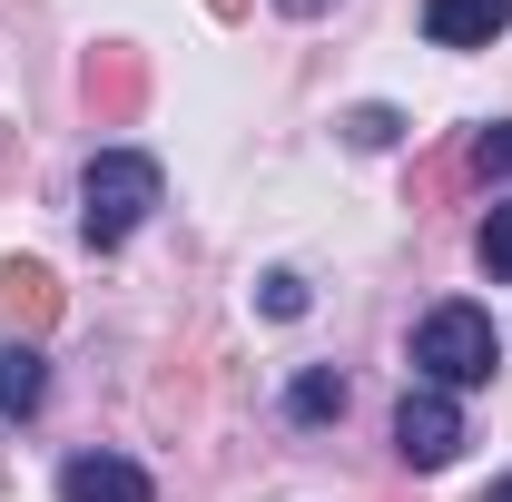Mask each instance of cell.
<instances>
[{
	"label": "cell",
	"mask_w": 512,
	"mask_h": 502,
	"mask_svg": "<svg viewBox=\"0 0 512 502\" xmlns=\"http://www.w3.org/2000/svg\"><path fill=\"white\" fill-rule=\"evenodd\" d=\"M483 502H512V473H503V483H493V493H483Z\"/></svg>",
	"instance_id": "12"
},
{
	"label": "cell",
	"mask_w": 512,
	"mask_h": 502,
	"mask_svg": "<svg viewBox=\"0 0 512 502\" xmlns=\"http://www.w3.org/2000/svg\"><path fill=\"white\" fill-rule=\"evenodd\" d=\"M394 453H404L414 473H444L453 453H463V404H453L444 384H414V394L394 404Z\"/></svg>",
	"instance_id": "3"
},
{
	"label": "cell",
	"mask_w": 512,
	"mask_h": 502,
	"mask_svg": "<svg viewBox=\"0 0 512 502\" xmlns=\"http://www.w3.org/2000/svg\"><path fill=\"white\" fill-rule=\"evenodd\" d=\"M286 10H325V0H286Z\"/></svg>",
	"instance_id": "13"
},
{
	"label": "cell",
	"mask_w": 512,
	"mask_h": 502,
	"mask_svg": "<svg viewBox=\"0 0 512 502\" xmlns=\"http://www.w3.org/2000/svg\"><path fill=\"white\" fill-rule=\"evenodd\" d=\"M473 256H483V276H493V286H512V197L473 227Z\"/></svg>",
	"instance_id": "8"
},
{
	"label": "cell",
	"mask_w": 512,
	"mask_h": 502,
	"mask_svg": "<svg viewBox=\"0 0 512 502\" xmlns=\"http://www.w3.org/2000/svg\"><path fill=\"white\" fill-rule=\"evenodd\" d=\"M512 30V0H424V40L434 50H493Z\"/></svg>",
	"instance_id": "5"
},
{
	"label": "cell",
	"mask_w": 512,
	"mask_h": 502,
	"mask_svg": "<svg viewBox=\"0 0 512 502\" xmlns=\"http://www.w3.org/2000/svg\"><path fill=\"white\" fill-rule=\"evenodd\" d=\"M256 306H266V315H306V276H296V266H276V276L256 286Z\"/></svg>",
	"instance_id": "9"
},
{
	"label": "cell",
	"mask_w": 512,
	"mask_h": 502,
	"mask_svg": "<svg viewBox=\"0 0 512 502\" xmlns=\"http://www.w3.org/2000/svg\"><path fill=\"white\" fill-rule=\"evenodd\" d=\"M355 148H394V138H404V119H394V109H355Z\"/></svg>",
	"instance_id": "11"
},
{
	"label": "cell",
	"mask_w": 512,
	"mask_h": 502,
	"mask_svg": "<svg viewBox=\"0 0 512 502\" xmlns=\"http://www.w3.org/2000/svg\"><path fill=\"white\" fill-rule=\"evenodd\" d=\"M158 197H168L158 158H138V148H99L89 178H79V237H89V247H128V237L158 217Z\"/></svg>",
	"instance_id": "1"
},
{
	"label": "cell",
	"mask_w": 512,
	"mask_h": 502,
	"mask_svg": "<svg viewBox=\"0 0 512 502\" xmlns=\"http://www.w3.org/2000/svg\"><path fill=\"white\" fill-rule=\"evenodd\" d=\"M473 178H512V119L473 138Z\"/></svg>",
	"instance_id": "10"
},
{
	"label": "cell",
	"mask_w": 512,
	"mask_h": 502,
	"mask_svg": "<svg viewBox=\"0 0 512 502\" xmlns=\"http://www.w3.org/2000/svg\"><path fill=\"white\" fill-rule=\"evenodd\" d=\"M40 394H50V365H40V345H0V414L20 424V414H40Z\"/></svg>",
	"instance_id": "6"
},
{
	"label": "cell",
	"mask_w": 512,
	"mask_h": 502,
	"mask_svg": "<svg viewBox=\"0 0 512 502\" xmlns=\"http://www.w3.org/2000/svg\"><path fill=\"white\" fill-rule=\"evenodd\" d=\"M60 502H158V483L128 453H69L60 463Z\"/></svg>",
	"instance_id": "4"
},
{
	"label": "cell",
	"mask_w": 512,
	"mask_h": 502,
	"mask_svg": "<svg viewBox=\"0 0 512 502\" xmlns=\"http://www.w3.org/2000/svg\"><path fill=\"white\" fill-rule=\"evenodd\" d=\"M286 414H296V424H335V414H345V375H335V365H306V375L286 384Z\"/></svg>",
	"instance_id": "7"
},
{
	"label": "cell",
	"mask_w": 512,
	"mask_h": 502,
	"mask_svg": "<svg viewBox=\"0 0 512 502\" xmlns=\"http://www.w3.org/2000/svg\"><path fill=\"white\" fill-rule=\"evenodd\" d=\"M493 365H503V335H493L483 306H434L414 325V375L424 384L463 394V384H493Z\"/></svg>",
	"instance_id": "2"
}]
</instances>
